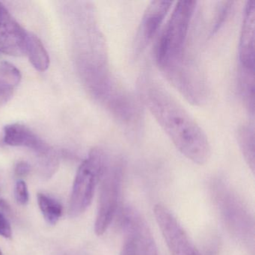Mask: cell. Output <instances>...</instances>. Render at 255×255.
<instances>
[{
  "label": "cell",
  "mask_w": 255,
  "mask_h": 255,
  "mask_svg": "<svg viewBox=\"0 0 255 255\" xmlns=\"http://www.w3.org/2000/svg\"><path fill=\"white\" fill-rule=\"evenodd\" d=\"M138 86L141 101L177 150L194 163L205 164L211 148L207 135L195 119L147 74L141 76Z\"/></svg>",
  "instance_id": "6da1fadb"
},
{
  "label": "cell",
  "mask_w": 255,
  "mask_h": 255,
  "mask_svg": "<svg viewBox=\"0 0 255 255\" xmlns=\"http://www.w3.org/2000/svg\"><path fill=\"white\" fill-rule=\"evenodd\" d=\"M196 4L195 1L177 2L158 40L156 61L168 76L184 64L186 41Z\"/></svg>",
  "instance_id": "7a4b0ae2"
},
{
  "label": "cell",
  "mask_w": 255,
  "mask_h": 255,
  "mask_svg": "<svg viewBox=\"0 0 255 255\" xmlns=\"http://www.w3.org/2000/svg\"><path fill=\"white\" fill-rule=\"evenodd\" d=\"M211 189L219 214L231 235L246 246L253 244L254 219L243 200L222 180L215 181Z\"/></svg>",
  "instance_id": "3957f363"
},
{
  "label": "cell",
  "mask_w": 255,
  "mask_h": 255,
  "mask_svg": "<svg viewBox=\"0 0 255 255\" xmlns=\"http://www.w3.org/2000/svg\"><path fill=\"white\" fill-rule=\"evenodd\" d=\"M107 159L102 149L95 147L89 152L88 157L79 167L68 205V214L71 218L83 214L92 204Z\"/></svg>",
  "instance_id": "277c9868"
},
{
  "label": "cell",
  "mask_w": 255,
  "mask_h": 255,
  "mask_svg": "<svg viewBox=\"0 0 255 255\" xmlns=\"http://www.w3.org/2000/svg\"><path fill=\"white\" fill-rule=\"evenodd\" d=\"M124 178L122 159H107L100 186L98 210L95 222V234H105L119 211Z\"/></svg>",
  "instance_id": "5b68a950"
},
{
  "label": "cell",
  "mask_w": 255,
  "mask_h": 255,
  "mask_svg": "<svg viewBox=\"0 0 255 255\" xmlns=\"http://www.w3.org/2000/svg\"><path fill=\"white\" fill-rule=\"evenodd\" d=\"M153 212L171 255H201L187 233L167 207L157 204L155 206Z\"/></svg>",
  "instance_id": "8992f818"
},
{
  "label": "cell",
  "mask_w": 255,
  "mask_h": 255,
  "mask_svg": "<svg viewBox=\"0 0 255 255\" xmlns=\"http://www.w3.org/2000/svg\"><path fill=\"white\" fill-rule=\"evenodd\" d=\"M119 222L126 239L133 244L136 255H159L147 222L135 209L131 207L122 209Z\"/></svg>",
  "instance_id": "52a82bcc"
},
{
  "label": "cell",
  "mask_w": 255,
  "mask_h": 255,
  "mask_svg": "<svg viewBox=\"0 0 255 255\" xmlns=\"http://www.w3.org/2000/svg\"><path fill=\"white\" fill-rule=\"evenodd\" d=\"M28 33L0 2V53L11 56L26 53Z\"/></svg>",
  "instance_id": "ba28073f"
},
{
  "label": "cell",
  "mask_w": 255,
  "mask_h": 255,
  "mask_svg": "<svg viewBox=\"0 0 255 255\" xmlns=\"http://www.w3.org/2000/svg\"><path fill=\"white\" fill-rule=\"evenodd\" d=\"M172 4L168 1H153L149 4L138 29L135 43L136 53L142 52L157 34Z\"/></svg>",
  "instance_id": "9c48e42d"
},
{
  "label": "cell",
  "mask_w": 255,
  "mask_h": 255,
  "mask_svg": "<svg viewBox=\"0 0 255 255\" xmlns=\"http://www.w3.org/2000/svg\"><path fill=\"white\" fill-rule=\"evenodd\" d=\"M255 2L246 4L239 43V60L242 69L255 71Z\"/></svg>",
  "instance_id": "30bf717a"
},
{
  "label": "cell",
  "mask_w": 255,
  "mask_h": 255,
  "mask_svg": "<svg viewBox=\"0 0 255 255\" xmlns=\"http://www.w3.org/2000/svg\"><path fill=\"white\" fill-rule=\"evenodd\" d=\"M4 143L12 147H27L40 156L51 151L50 146L30 128L21 124H11L4 128Z\"/></svg>",
  "instance_id": "8fae6325"
},
{
  "label": "cell",
  "mask_w": 255,
  "mask_h": 255,
  "mask_svg": "<svg viewBox=\"0 0 255 255\" xmlns=\"http://www.w3.org/2000/svg\"><path fill=\"white\" fill-rule=\"evenodd\" d=\"M32 66L44 72L50 66V56L41 40L32 33H28L26 53Z\"/></svg>",
  "instance_id": "7c38bea8"
},
{
  "label": "cell",
  "mask_w": 255,
  "mask_h": 255,
  "mask_svg": "<svg viewBox=\"0 0 255 255\" xmlns=\"http://www.w3.org/2000/svg\"><path fill=\"white\" fill-rule=\"evenodd\" d=\"M238 142L246 163L255 172V130L253 126L244 125L238 132Z\"/></svg>",
  "instance_id": "4fadbf2b"
},
{
  "label": "cell",
  "mask_w": 255,
  "mask_h": 255,
  "mask_svg": "<svg viewBox=\"0 0 255 255\" xmlns=\"http://www.w3.org/2000/svg\"><path fill=\"white\" fill-rule=\"evenodd\" d=\"M38 204L41 213L48 225H55L62 215L63 207L59 201L50 195L38 193L37 195Z\"/></svg>",
  "instance_id": "5bb4252c"
},
{
  "label": "cell",
  "mask_w": 255,
  "mask_h": 255,
  "mask_svg": "<svg viewBox=\"0 0 255 255\" xmlns=\"http://www.w3.org/2000/svg\"><path fill=\"white\" fill-rule=\"evenodd\" d=\"M0 79L11 87L18 86L21 81L20 71L12 64L8 62L0 63Z\"/></svg>",
  "instance_id": "9a60e30c"
},
{
  "label": "cell",
  "mask_w": 255,
  "mask_h": 255,
  "mask_svg": "<svg viewBox=\"0 0 255 255\" xmlns=\"http://www.w3.org/2000/svg\"><path fill=\"white\" fill-rule=\"evenodd\" d=\"M14 196L19 204L26 205L29 202V195L27 185L23 180H19L14 187Z\"/></svg>",
  "instance_id": "2e32d148"
},
{
  "label": "cell",
  "mask_w": 255,
  "mask_h": 255,
  "mask_svg": "<svg viewBox=\"0 0 255 255\" xmlns=\"http://www.w3.org/2000/svg\"><path fill=\"white\" fill-rule=\"evenodd\" d=\"M14 93V88L7 85L0 79V107L5 105L11 99Z\"/></svg>",
  "instance_id": "e0dca14e"
},
{
  "label": "cell",
  "mask_w": 255,
  "mask_h": 255,
  "mask_svg": "<svg viewBox=\"0 0 255 255\" xmlns=\"http://www.w3.org/2000/svg\"><path fill=\"white\" fill-rule=\"evenodd\" d=\"M2 211L3 210H0V236L5 238H10L12 235L11 224Z\"/></svg>",
  "instance_id": "ac0fdd59"
},
{
  "label": "cell",
  "mask_w": 255,
  "mask_h": 255,
  "mask_svg": "<svg viewBox=\"0 0 255 255\" xmlns=\"http://www.w3.org/2000/svg\"><path fill=\"white\" fill-rule=\"evenodd\" d=\"M31 171V166L27 162L20 161L17 163L14 168V174L19 178L26 177Z\"/></svg>",
  "instance_id": "d6986e66"
},
{
  "label": "cell",
  "mask_w": 255,
  "mask_h": 255,
  "mask_svg": "<svg viewBox=\"0 0 255 255\" xmlns=\"http://www.w3.org/2000/svg\"><path fill=\"white\" fill-rule=\"evenodd\" d=\"M119 255H136L135 248L130 240L126 239Z\"/></svg>",
  "instance_id": "ffe728a7"
},
{
  "label": "cell",
  "mask_w": 255,
  "mask_h": 255,
  "mask_svg": "<svg viewBox=\"0 0 255 255\" xmlns=\"http://www.w3.org/2000/svg\"><path fill=\"white\" fill-rule=\"evenodd\" d=\"M0 210L8 212L10 210L9 206L4 200L0 199Z\"/></svg>",
  "instance_id": "44dd1931"
},
{
  "label": "cell",
  "mask_w": 255,
  "mask_h": 255,
  "mask_svg": "<svg viewBox=\"0 0 255 255\" xmlns=\"http://www.w3.org/2000/svg\"><path fill=\"white\" fill-rule=\"evenodd\" d=\"M0 255H2V252H1V250H0Z\"/></svg>",
  "instance_id": "7402d4cb"
}]
</instances>
